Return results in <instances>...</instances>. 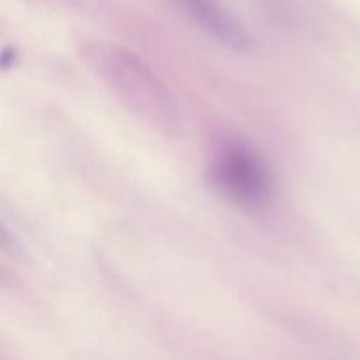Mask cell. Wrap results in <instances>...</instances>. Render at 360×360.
<instances>
[{
  "label": "cell",
  "mask_w": 360,
  "mask_h": 360,
  "mask_svg": "<svg viewBox=\"0 0 360 360\" xmlns=\"http://www.w3.org/2000/svg\"><path fill=\"white\" fill-rule=\"evenodd\" d=\"M211 176L220 192L238 204L255 206L269 193V171L260 155L245 143L221 144L211 164Z\"/></svg>",
  "instance_id": "cell-2"
},
{
  "label": "cell",
  "mask_w": 360,
  "mask_h": 360,
  "mask_svg": "<svg viewBox=\"0 0 360 360\" xmlns=\"http://www.w3.org/2000/svg\"><path fill=\"white\" fill-rule=\"evenodd\" d=\"M91 70L125 101L129 108L151 120L155 125H172L176 108L172 95L153 70L132 53L115 46H94L86 49Z\"/></svg>",
  "instance_id": "cell-1"
},
{
  "label": "cell",
  "mask_w": 360,
  "mask_h": 360,
  "mask_svg": "<svg viewBox=\"0 0 360 360\" xmlns=\"http://www.w3.org/2000/svg\"><path fill=\"white\" fill-rule=\"evenodd\" d=\"M174 2L197 27L202 28L221 44L234 49H246L252 44L248 32L217 0H174Z\"/></svg>",
  "instance_id": "cell-3"
}]
</instances>
